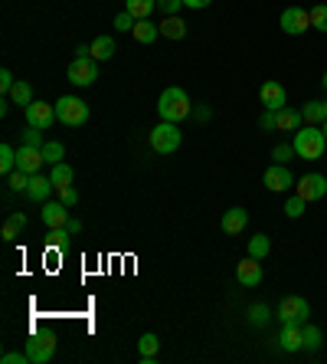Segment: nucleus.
<instances>
[{"label": "nucleus", "instance_id": "obj_18", "mask_svg": "<svg viewBox=\"0 0 327 364\" xmlns=\"http://www.w3.org/2000/svg\"><path fill=\"white\" fill-rule=\"evenodd\" d=\"M56 191V184L49 181V177H43V174H33L30 177V187H27V197L33 203H46L49 201V194Z\"/></svg>", "mask_w": 327, "mask_h": 364}, {"label": "nucleus", "instance_id": "obj_40", "mask_svg": "<svg viewBox=\"0 0 327 364\" xmlns=\"http://www.w3.org/2000/svg\"><path fill=\"white\" fill-rule=\"evenodd\" d=\"M59 201H63L65 207H75V203H79V191H75L72 184H69V187H59Z\"/></svg>", "mask_w": 327, "mask_h": 364}, {"label": "nucleus", "instance_id": "obj_46", "mask_svg": "<svg viewBox=\"0 0 327 364\" xmlns=\"http://www.w3.org/2000/svg\"><path fill=\"white\" fill-rule=\"evenodd\" d=\"M259 125L265 128V132H271V128H278V118H275V112H271V108H265V112H262V118H259Z\"/></svg>", "mask_w": 327, "mask_h": 364}, {"label": "nucleus", "instance_id": "obj_14", "mask_svg": "<svg viewBox=\"0 0 327 364\" xmlns=\"http://www.w3.org/2000/svg\"><path fill=\"white\" fill-rule=\"evenodd\" d=\"M46 164V158H43V148H30V144H20L17 151V168L27 174H39V168Z\"/></svg>", "mask_w": 327, "mask_h": 364}, {"label": "nucleus", "instance_id": "obj_36", "mask_svg": "<svg viewBox=\"0 0 327 364\" xmlns=\"http://www.w3.org/2000/svg\"><path fill=\"white\" fill-rule=\"evenodd\" d=\"M269 318H271V308L269 306H262V302H259V306L249 308V322H252V325H265Z\"/></svg>", "mask_w": 327, "mask_h": 364}, {"label": "nucleus", "instance_id": "obj_39", "mask_svg": "<svg viewBox=\"0 0 327 364\" xmlns=\"http://www.w3.org/2000/svg\"><path fill=\"white\" fill-rule=\"evenodd\" d=\"M65 237H72V233L65 230V227H59V230H49V246H56V249H63L65 246Z\"/></svg>", "mask_w": 327, "mask_h": 364}, {"label": "nucleus", "instance_id": "obj_24", "mask_svg": "<svg viewBox=\"0 0 327 364\" xmlns=\"http://www.w3.org/2000/svg\"><path fill=\"white\" fill-rule=\"evenodd\" d=\"M160 27V37H167V39H184L187 37V23L180 20V13L177 17H167L164 23H158Z\"/></svg>", "mask_w": 327, "mask_h": 364}, {"label": "nucleus", "instance_id": "obj_44", "mask_svg": "<svg viewBox=\"0 0 327 364\" xmlns=\"http://www.w3.org/2000/svg\"><path fill=\"white\" fill-rule=\"evenodd\" d=\"M0 237H4V240H7V243H13V240H17V237H20V227H17V223H13V220H7V223H4V227H0Z\"/></svg>", "mask_w": 327, "mask_h": 364}, {"label": "nucleus", "instance_id": "obj_49", "mask_svg": "<svg viewBox=\"0 0 327 364\" xmlns=\"http://www.w3.org/2000/svg\"><path fill=\"white\" fill-rule=\"evenodd\" d=\"M321 128H324V138H327V122H324V125H321Z\"/></svg>", "mask_w": 327, "mask_h": 364}, {"label": "nucleus", "instance_id": "obj_13", "mask_svg": "<svg viewBox=\"0 0 327 364\" xmlns=\"http://www.w3.org/2000/svg\"><path fill=\"white\" fill-rule=\"evenodd\" d=\"M278 345H281V351H288V355L301 351V348H304V325L285 322V325H281V335H278Z\"/></svg>", "mask_w": 327, "mask_h": 364}, {"label": "nucleus", "instance_id": "obj_16", "mask_svg": "<svg viewBox=\"0 0 327 364\" xmlns=\"http://www.w3.org/2000/svg\"><path fill=\"white\" fill-rule=\"evenodd\" d=\"M259 99H262V106L271 108V112H278V108H285V102H288V96H285V89H281V82H262L259 89Z\"/></svg>", "mask_w": 327, "mask_h": 364}, {"label": "nucleus", "instance_id": "obj_34", "mask_svg": "<svg viewBox=\"0 0 327 364\" xmlns=\"http://www.w3.org/2000/svg\"><path fill=\"white\" fill-rule=\"evenodd\" d=\"M30 177H33V174H27V171H13V174H7V184H10V191H23L27 194V187H30Z\"/></svg>", "mask_w": 327, "mask_h": 364}, {"label": "nucleus", "instance_id": "obj_38", "mask_svg": "<svg viewBox=\"0 0 327 364\" xmlns=\"http://www.w3.org/2000/svg\"><path fill=\"white\" fill-rule=\"evenodd\" d=\"M180 7H187V4L184 0H158V10H164L167 17H177Z\"/></svg>", "mask_w": 327, "mask_h": 364}, {"label": "nucleus", "instance_id": "obj_15", "mask_svg": "<svg viewBox=\"0 0 327 364\" xmlns=\"http://www.w3.org/2000/svg\"><path fill=\"white\" fill-rule=\"evenodd\" d=\"M43 223H46L49 230H59V227H65L69 223V207H65L63 201H46L43 203Z\"/></svg>", "mask_w": 327, "mask_h": 364}, {"label": "nucleus", "instance_id": "obj_21", "mask_svg": "<svg viewBox=\"0 0 327 364\" xmlns=\"http://www.w3.org/2000/svg\"><path fill=\"white\" fill-rule=\"evenodd\" d=\"M131 37L148 46V43H154V39L160 37V27H158V23H150V20H138V23H134V30H131Z\"/></svg>", "mask_w": 327, "mask_h": 364}, {"label": "nucleus", "instance_id": "obj_6", "mask_svg": "<svg viewBox=\"0 0 327 364\" xmlns=\"http://www.w3.org/2000/svg\"><path fill=\"white\" fill-rule=\"evenodd\" d=\"M311 315V306H308V299L304 296H285L281 299V306H278V318H281V325L285 322H295V325H304Z\"/></svg>", "mask_w": 327, "mask_h": 364}, {"label": "nucleus", "instance_id": "obj_28", "mask_svg": "<svg viewBox=\"0 0 327 364\" xmlns=\"http://www.w3.org/2000/svg\"><path fill=\"white\" fill-rule=\"evenodd\" d=\"M271 253V240L265 237V233H255L252 240H249V256H255V259H265Z\"/></svg>", "mask_w": 327, "mask_h": 364}, {"label": "nucleus", "instance_id": "obj_25", "mask_svg": "<svg viewBox=\"0 0 327 364\" xmlns=\"http://www.w3.org/2000/svg\"><path fill=\"white\" fill-rule=\"evenodd\" d=\"M124 10L138 20H150V13L158 10V0H124Z\"/></svg>", "mask_w": 327, "mask_h": 364}, {"label": "nucleus", "instance_id": "obj_5", "mask_svg": "<svg viewBox=\"0 0 327 364\" xmlns=\"http://www.w3.org/2000/svg\"><path fill=\"white\" fill-rule=\"evenodd\" d=\"M27 355H30V364H46L53 361L56 355V335L53 332H39L27 341Z\"/></svg>", "mask_w": 327, "mask_h": 364}, {"label": "nucleus", "instance_id": "obj_48", "mask_svg": "<svg viewBox=\"0 0 327 364\" xmlns=\"http://www.w3.org/2000/svg\"><path fill=\"white\" fill-rule=\"evenodd\" d=\"M184 4H187V7H193V10H203V7H210L213 0H184Z\"/></svg>", "mask_w": 327, "mask_h": 364}, {"label": "nucleus", "instance_id": "obj_41", "mask_svg": "<svg viewBox=\"0 0 327 364\" xmlns=\"http://www.w3.org/2000/svg\"><path fill=\"white\" fill-rule=\"evenodd\" d=\"M17 86V79H13V73L10 69H0V92L4 96H10V89Z\"/></svg>", "mask_w": 327, "mask_h": 364}, {"label": "nucleus", "instance_id": "obj_47", "mask_svg": "<svg viewBox=\"0 0 327 364\" xmlns=\"http://www.w3.org/2000/svg\"><path fill=\"white\" fill-rule=\"evenodd\" d=\"M65 230L72 233V237H75V233H82V220H75V217H69V223H65Z\"/></svg>", "mask_w": 327, "mask_h": 364}, {"label": "nucleus", "instance_id": "obj_32", "mask_svg": "<svg viewBox=\"0 0 327 364\" xmlns=\"http://www.w3.org/2000/svg\"><path fill=\"white\" fill-rule=\"evenodd\" d=\"M304 211H308V201H304V197H298V194L285 201V217H291V220H298Z\"/></svg>", "mask_w": 327, "mask_h": 364}, {"label": "nucleus", "instance_id": "obj_30", "mask_svg": "<svg viewBox=\"0 0 327 364\" xmlns=\"http://www.w3.org/2000/svg\"><path fill=\"white\" fill-rule=\"evenodd\" d=\"M43 158H46V164H59L65 158V144L63 142H46L43 144Z\"/></svg>", "mask_w": 327, "mask_h": 364}, {"label": "nucleus", "instance_id": "obj_2", "mask_svg": "<svg viewBox=\"0 0 327 364\" xmlns=\"http://www.w3.org/2000/svg\"><path fill=\"white\" fill-rule=\"evenodd\" d=\"M291 144H295V154H298V158H304V161H318V158H324V151H327L324 128H321V125H301L298 132H295V138H291Z\"/></svg>", "mask_w": 327, "mask_h": 364}, {"label": "nucleus", "instance_id": "obj_33", "mask_svg": "<svg viewBox=\"0 0 327 364\" xmlns=\"http://www.w3.org/2000/svg\"><path fill=\"white\" fill-rule=\"evenodd\" d=\"M311 27L327 33V4H314V7H311Z\"/></svg>", "mask_w": 327, "mask_h": 364}, {"label": "nucleus", "instance_id": "obj_22", "mask_svg": "<svg viewBox=\"0 0 327 364\" xmlns=\"http://www.w3.org/2000/svg\"><path fill=\"white\" fill-rule=\"evenodd\" d=\"M89 49H92V59H95V63H108V59L115 56V39H112V37H95Z\"/></svg>", "mask_w": 327, "mask_h": 364}, {"label": "nucleus", "instance_id": "obj_43", "mask_svg": "<svg viewBox=\"0 0 327 364\" xmlns=\"http://www.w3.org/2000/svg\"><path fill=\"white\" fill-rule=\"evenodd\" d=\"M4 364H27L30 361V355L27 351H4V358H0Z\"/></svg>", "mask_w": 327, "mask_h": 364}, {"label": "nucleus", "instance_id": "obj_42", "mask_svg": "<svg viewBox=\"0 0 327 364\" xmlns=\"http://www.w3.org/2000/svg\"><path fill=\"white\" fill-rule=\"evenodd\" d=\"M23 144H30V148H43V132H39V128H30L27 134H23Z\"/></svg>", "mask_w": 327, "mask_h": 364}, {"label": "nucleus", "instance_id": "obj_45", "mask_svg": "<svg viewBox=\"0 0 327 364\" xmlns=\"http://www.w3.org/2000/svg\"><path fill=\"white\" fill-rule=\"evenodd\" d=\"M190 118H196V122L203 125V122H210V118H213V108H210V106H193Z\"/></svg>", "mask_w": 327, "mask_h": 364}, {"label": "nucleus", "instance_id": "obj_20", "mask_svg": "<svg viewBox=\"0 0 327 364\" xmlns=\"http://www.w3.org/2000/svg\"><path fill=\"white\" fill-rule=\"evenodd\" d=\"M158 348H160V338L154 335V332H148V335H141V341H138V358L144 364H154V358H158Z\"/></svg>", "mask_w": 327, "mask_h": 364}, {"label": "nucleus", "instance_id": "obj_11", "mask_svg": "<svg viewBox=\"0 0 327 364\" xmlns=\"http://www.w3.org/2000/svg\"><path fill=\"white\" fill-rule=\"evenodd\" d=\"M262 184H265L269 191L281 194V191H291V187H295V177H291L288 164H271L269 171L262 174Z\"/></svg>", "mask_w": 327, "mask_h": 364}, {"label": "nucleus", "instance_id": "obj_31", "mask_svg": "<svg viewBox=\"0 0 327 364\" xmlns=\"http://www.w3.org/2000/svg\"><path fill=\"white\" fill-rule=\"evenodd\" d=\"M321 345H324V335H321V328H318V325H308V322H304V348H308V351H318Z\"/></svg>", "mask_w": 327, "mask_h": 364}, {"label": "nucleus", "instance_id": "obj_4", "mask_svg": "<svg viewBox=\"0 0 327 364\" xmlns=\"http://www.w3.org/2000/svg\"><path fill=\"white\" fill-rule=\"evenodd\" d=\"M56 122H63L65 128L85 125L89 122V106H85L82 99H75V96H63L56 102Z\"/></svg>", "mask_w": 327, "mask_h": 364}, {"label": "nucleus", "instance_id": "obj_8", "mask_svg": "<svg viewBox=\"0 0 327 364\" xmlns=\"http://www.w3.org/2000/svg\"><path fill=\"white\" fill-rule=\"evenodd\" d=\"M308 27H311V10H304V7H285L281 10V33L301 37V33H308Z\"/></svg>", "mask_w": 327, "mask_h": 364}, {"label": "nucleus", "instance_id": "obj_7", "mask_svg": "<svg viewBox=\"0 0 327 364\" xmlns=\"http://www.w3.org/2000/svg\"><path fill=\"white\" fill-rule=\"evenodd\" d=\"M69 82L72 86H92L95 79H98V63H95L92 56H75L72 63H69Z\"/></svg>", "mask_w": 327, "mask_h": 364}, {"label": "nucleus", "instance_id": "obj_17", "mask_svg": "<svg viewBox=\"0 0 327 364\" xmlns=\"http://www.w3.org/2000/svg\"><path fill=\"white\" fill-rule=\"evenodd\" d=\"M219 227H223V233H229V237L243 233L245 227H249V211H243V207H229V211L223 213Z\"/></svg>", "mask_w": 327, "mask_h": 364}, {"label": "nucleus", "instance_id": "obj_35", "mask_svg": "<svg viewBox=\"0 0 327 364\" xmlns=\"http://www.w3.org/2000/svg\"><path fill=\"white\" fill-rule=\"evenodd\" d=\"M271 158H275V164H288L291 158H298V154H295V144H275V148H271Z\"/></svg>", "mask_w": 327, "mask_h": 364}, {"label": "nucleus", "instance_id": "obj_29", "mask_svg": "<svg viewBox=\"0 0 327 364\" xmlns=\"http://www.w3.org/2000/svg\"><path fill=\"white\" fill-rule=\"evenodd\" d=\"M0 171H4V174L17 171V151H13L10 144H0Z\"/></svg>", "mask_w": 327, "mask_h": 364}, {"label": "nucleus", "instance_id": "obj_23", "mask_svg": "<svg viewBox=\"0 0 327 364\" xmlns=\"http://www.w3.org/2000/svg\"><path fill=\"white\" fill-rule=\"evenodd\" d=\"M301 115L308 125H324L327 122V99H318V102H308V106L301 108Z\"/></svg>", "mask_w": 327, "mask_h": 364}, {"label": "nucleus", "instance_id": "obj_3", "mask_svg": "<svg viewBox=\"0 0 327 364\" xmlns=\"http://www.w3.org/2000/svg\"><path fill=\"white\" fill-rule=\"evenodd\" d=\"M184 142L177 122H160L158 128H150V151L154 154H174Z\"/></svg>", "mask_w": 327, "mask_h": 364}, {"label": "nucleus", "instance_id": "obj_10", "mask_svg": "<svg viewBox=\"0 0 327 364\" xmlns=\"http://www.w3.org/2000/svg\"><path fill=\"white\" fill-rule=\"evenodd\" d=\"M53 122H56V106H46V102H37V99L27 106V125H30V128L46 132Z\"/></svg>", "mask_w": 327, "mask_h": 364}, {"label": "nucleus", "instance_id": "obj_37", "mask_svg": "<svg viewBox=\"0 0 327 364\" xmlns=\"http://www.w3.org/2000/svg\"><path fill=\"white\" fill-rule=\"evenodd\" d=\"M134 23H138V17H134V13H128V10H122V13L115 17V30H122V33H124V30L131 33V30H134Z\"/></svg>", "mask_w": 327, "mask_h": 364}, {"label": "nucleus", "instance_id": "obj_27", "mask_svg": "<svg viewBox=\"0 0 327 364\" xmlns=\"http://www.w3.org/2000/svg\"><path fill=\"white\" fill-rule=\"evenodd\" d=\"M49 181L56 184V191H59V187H69V184H72V168H69L65 161L53 164V171H49Z\"/></svg>", "mask_w": 327, "mask_h": 364}, {"label": "nucleus", "instance_id": "obj_19", "mask_svg": "<svg viewBox=\"0 0 327 364\" xmlns=\"http://www.w3.org/2000/svg\"><path fill=\"white\" fill-rule=\"evenodd\" d=\"M275 118H278V132H298L301 125H304L301 108H278V112H275Z\"/></svg>", "mask_w": 327, "mask_h": 364}, {"label": "nucleus", "instance_id": "obj_9", "mask_svg": "<svg viewBox=\"0 0 327 364\" xmlns=\"http://www.w3.org/2000/svg\"><path fill=\"white\" fill-rule=\"evenodd\" d=\"M295 187H298V197H304L308 203L327 197V177L324 174H304L301 181H295Z\"/></svg>", "mask_w": 327, "mask_h": 364}, {"label": "nucleus", "instance_id": "obj_26", "mask_svg": "<svg viewBox=\"0 0 327 364\" xmlns=\"http://www.w3.org/2000/svg\"><path fill=\"white\" fill-rule=\"evenodd\" d=\"M7 99L13 102V106H23V108H27L30 102H33V89H30V82H23V79H20L17 86L10 89V96H7Z\"/></svg>", "mask_w": 327, "mask_h": 364}, {"label": "nucleus", "instance_id": "obj_12", "mask_svg": "<svg viewBox=\"0 0 327 364\" xmlns=\"http://www.w3.org/2000/svg\"><path fill=\"white\" fill-rule=\"evenodd\" d=\"M236 279H239V286L255 289L262 282V259H255V256L239 259V263H236Z\"/></svg>", "mask_w": 327, "mask_h": 364}, {"label": "nucleus", "instance_id": "obj_50", "mask_svg": "<svg viewBox=\"0 0 327 364\" xmlns=\"http://www.w3.org/2000/svg\"><path fill=\"white\" fill-rule=\"evenodd\" d=\"M324 89H327V73H324Z\"/></svg>", "mask_w": 327, "mask_h": 364}, {"label": "nucleus", "instance_id": "obj_1", "mask_svg": "<svg viewBox=\"0 0 327 364\" xmlns=\"http://www.w3.org/2000/svg\"><path fill=\"white\" fill-rule=\"evenodd\" d=\"M190 112H193V102H190L187 96V89H180V86H170L160 92L158 99V115L160 122H184V118H190Z\"/></svg>", "mask_w": 327, "mask_h": 364}]
</instances>
